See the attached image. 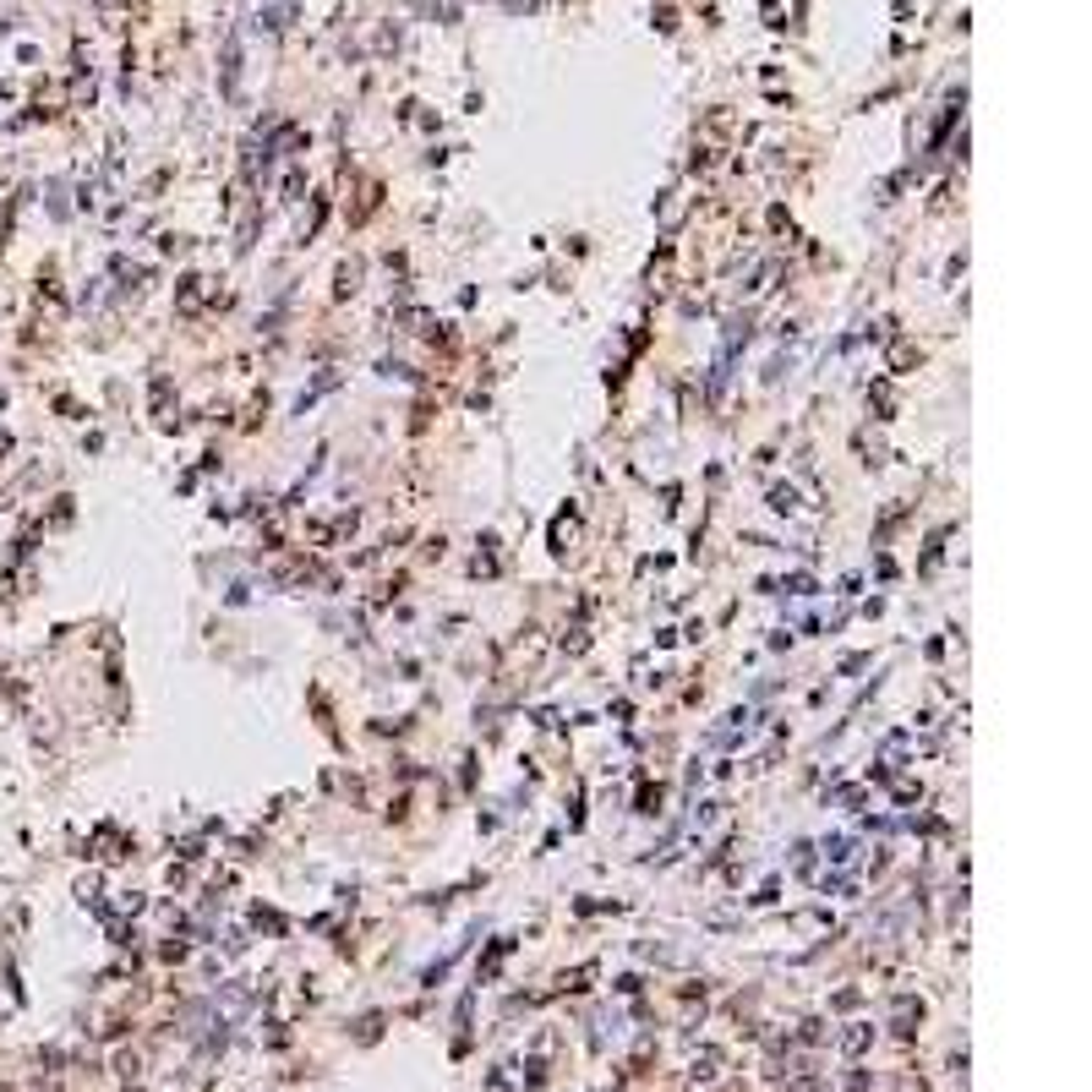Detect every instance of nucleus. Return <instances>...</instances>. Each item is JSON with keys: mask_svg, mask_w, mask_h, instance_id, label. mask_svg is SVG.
<instances>
[{"mask_svg": "<svg viewBox=\"0 0 1092 1092\" xmlns=\"http://www.w3.org/2000/svg\"><path fill=\"white\" fill-rule=\"evenodd\" d=\"M770 503H776L781 513H792V508H797V498H792V486H781V492H776V498H770Z\"/></svg>", "mask_w": 1092, "mask_h": 1092, "instance_id": "nucleus-1", "label": "nucleus"}]
</instances>
